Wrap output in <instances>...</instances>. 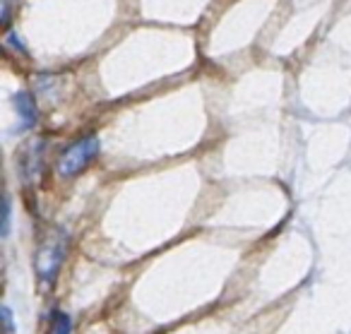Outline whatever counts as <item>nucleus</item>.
<instances>
[{"label":"nucleus","instance_id":"nucleus-1","mask_svg":"<svg viewBox=\"0 0 351 334\" xmlns=\"http://www.w3.org/2000/svg\"><path fill=\"white\" fill-rule=\"evenodd\" d=\"M99 147H101V145H99V137L97 135L82 137L80 142L70 145L68 150L63 152L60 161H58V174L65 176V178L82 174V171L87 169V166L92 164L94 159H97Z\"/></svg>","mask_w":351,"mask_h":334},{"label":"nucleus","instance_id":"nucleus-6","mask_svg":"<svg viewBox=\"0 0 351 334\" xmlns=\"http://www.w3.org/2000/svg\"><path fill=\"white\" fill-rule=\"evenodd\" d=\"M3 318H5V329L8 332H12V329H15V324H12V313H10V308H3Z\"/></svg>","mask_w":351,"mask_h":334},{"label":"nucleus","instance_id":"nucleus-5","mask_svg":"<svg viewBox=\"0 0 351 334\" xmlns=\"http://www.w3.org/2000/svg\"><path fill=\"white\" fill-rule=\"evenodd\" d=\"M10 217H12L10 198H5V217H3V236H8V233H10Z\"/></svg>","mask_w":351,"mask_h":334},{"label":"nucleus","instance_id":"nucleus-7","mask_svg":"<svg viewBox=\"0 0 351 334\" xmlns=\"http://www.w3.org/2000/svg\"><path fill=\"white\" fill-rule=\"evenodd\" d=\"M8 44H10V46H15V49H20V51H25V46H22V39H17L15 34H10V36H8Z\"/></svg>","mask_w":351,"mask_h":334},{"label":"nucleus","instance_id":"nucleus-2","mask_svg":"<svg viewBox=\"0 0 351 334\" xmlns=\"http://www.w3.org/2000/svg\"><path fill=\"white\" fill-rule=\"evenodd\" d=\"M68 252V236L56 231L36 252V272L44 281H53Z\"/></svg>","mask_w":351,"mask_h":334},{"label":"nucleus","instance_id":"nucleus-3","mask_svg":"<svg viewBox=\"0 0 351 334\" xmlns=\"http://www.w3.org/2000/svg\"><path fill=\"white\" fill-rule=\"evenodd\" d=\"M15 108H17V116H20V121H22V130H29V128L36 126L39 111H36V102L29 92L15 94Z\"/></svg>","mask_w":351,"mask_h":334},{"label":"nucleus","instance_id":"nucleus-4","mask_svg":"<svg viewBox=\"0 0 351 334\" xmlns=\"http://www.w3.org/2000/svg\"><path fill=\"white\" fill-rule=\"evenodd\" d=\"M73 332V320L65 313L56 310L53 318H51V334H70Z\"/></svg>","mask_w":351,"mask_h":334}]
</instances>
